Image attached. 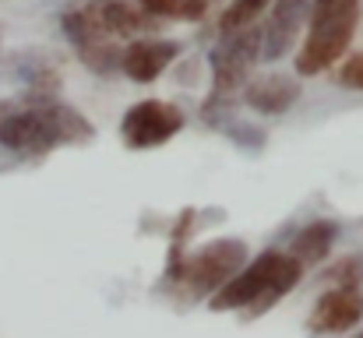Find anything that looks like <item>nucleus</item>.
I'll list each match as a JSON object with an SVG mask.
<instances>
[{
    "label": "nucleus",
    "instance_id": "4",
    "mask_svg": "<svg viewBox=\"0 0 363 338\" xmlns=\"http://www.w3.org/2000/svg\"><path fill=\"white\" fill-rule=\"evenodd\" d=\"M261 60V25H250L243 32L223 35L212 50V92L201 106L205 123L226 127L233 116V99L247 89V78L254 64Z\"/></svg>",
    "mask_w": 363,
    "mask_h": 338
},
{
    "label": "nucleus",
    "instance_id": "9",
    "mask_svg": "<svg viewBox=\"0 0 363 338\" xmlns=\"http://www.w3.org/2000/svg\"><path fill=\"white\" fill-rule=\"evenodd\" d=\"M363 321V293L360 289H325L311 307L307 328L314 335H346L360 328Z\"/></svg>",
    "mask_w": 363,
    "mask_h": 338
},
{
    "label": "nucleus",
    "instance_id": "16",
    "mask_svg": "<svg viewBox=\"0 0 363 338\" xmlns=\"http://www.w3.org/2000/svg\"><path fill=\"white\" fill-rule=\"evenodd\" d=\"M335 78H339V85H342V89H350V92H363V53L346 57V60L339 64Z\"/></svg>",
    "mask_w": 363,
    "mask_h": 338
},
{
    "label": "nucleus",
    "instance_id": "19",
    "mask_svg": "<svg viewBox=\"0 0 363 338\" xmlns=\"http://www.w3.org/2000/svg\"><path fill=\"white\" fill-rule=\"evenodd\" d=\"M357 338H363V332H360V335H357Z\"/></svg>",
    "mask_w": 363,
    "mask_h": 338
},
{
    "label": "nucleus",
    "instance_id": "17",
    "mask_svg": "<svg viewBox=\"0 0 363 338\" xmlns=\"http://www.w3.org/2000/svg\"><path fill=\"white\" fill-rule=\"evenodd\" d=\"M223 130H226V134H230V137H233L237 145H243V148H247V145H254V148H257V145H264V130H261V127H254V123H243V120H230V123H226Z\"/></svg>",
    "mask_w": 363,
    "mask_h": 338
},
{
    "label": "nucleus",
    "instance_id": "15",
    "mask_svg": "<svg viewBox=\"0 0 363 338\" xmlns=\"http://www.w3.org/2000/svg\"><path fill=\"white\" fill-rule=\"evenodd\" d=\"M325 282H332V289H360L363 286V257L350 254L342 261H335L325 271Z\"/></svg>",
    "mask_w": 363,
    "mask_h": 338
},
{
    "label": "nucleus",
    "instance_id": "6",
    "mask_svg": "<svg viewBox=\"0 0 363 338\" xmlns=\"http://www.w3.org/2000/svg\"><path fill=\"white\" fill-rule=\"evenodd\" d=\"M155 18H148L130 0H85L82 7L64 11L60 28L74 50H85L92 43H117L138 39V32H152Z\"/></svg>",
    "mask_w": 363,
    "mask_h": 338
},
{
    "label": "nucleus",
    "instance_id": "11",
    "mask_svg": "<svg viewBox=\"0 0 363 338\" xmlns=\"http://www.w3.org/2000/svg\"><path fill=\"white\" fill-rule=\"evenodd\" d=\"M243 103L254 113H264V116H282L296 106L300 99V85L286 74H261L254 81H247V89L240 92Z\"/></svg>",
    "mask_w": 363,
    "mask_h": 338
},
{
    "label": "nucleus",
    "instance_id": "13",
    "mask_svg": "<svg viewBox=\"0 0 363 338\" xmlns=\"http://www.w3.org/2000/svg\"><path fill=\"white\" fill-rule=\"evenodd\" d=\"M275 0H233L223 14H219V32L223 35H233V32H243L250 25H257V18L272 7Z\"/></svg>",
    "mask_w": 363,
    "mask_h": 338
},
{
    "label": "nucleus",
    "instance_id": "7",
    "mask_svg": "<svg viewBox=\"0 0 363 338\" xmlns=\"http://www.w3.org/2000/svg\"><path fill=\"white\" fill-rule=\"evenodd\" d=\"M187 116L180 106L166 103V99H141L121 120V137L130 152H148V148H162L166 141H173L184 130Z\"/></svg>",
    "mask_w": 363,
    "mask_h": 338
},
{
    "label": "nucleus",
    "instance_id": "14",
    "mask_svg": "<svg viewBox=\"0 0 363 338\" xmlns=\"http://www.w3.org/2000/svg\"><path fill=\"white\" fill-rule=\"evenodd\" d=\"M121 53L123 50L117 43H92V46L78 50L82 64H85L89 71H96V74H113V71H121Z\"/></svg>",
    "mask_w": 363,
    "mask_h": 338
},
{
    "label": "nucleus",
    "instance_id": "2",
    "mask_svg": "<svg viewBox=\"0 0 363 338\" xmlns=\"http://www.w3.org/2000/svg\"><path fill=\"white\" fill-rule=\"evenodd\" d=\"M303 268L282 254V250H264L257 254L250 264H243L240 271L208 300L212 310L226 314V310H247V317H261L268 307H275L282 296L293 293V286L300 282Z\"/></svg>",
    "mask_w": 363,
    "mask_h": 338
},
{
    "label": "nucleus",
    "instance_id": "12",
    "mask_svg": "<svg viewBox=\"0 0 363 338\" xmlns=\"http://www.w3.org/2000/svg\"><path fill=\"white\" fill-rule=\"evenodd\" d=\"M335 240H339V222L335 219H314L289 240V257L300 268H314L332 254Z\"/></svg>",
    "mask_w": 363,
    "mask_h": 338
},
{
    "label": "nucleus",
    "instance_id": "8",
    "mask_svg": "<svg viewBox=\"0 0 363 338\" xmlns=\"http://www.w3.org/2000/svg\"><path fill=\"white\" fill-rule=\"evenodd\" d=\"M311 7H314V0H275L272 4L268 21L261 25V57L264 60H282L296 46L303 21H311Z\"/></svg>",
    "mask_w": 363,
    "mask_h": 338
},
{
    "label": "nucleus",
    "instance_id": "18",
    "mask_svg": "<svg viewBox=\"0 0 363 338\" xmlns=\"http://www.w3.org/2000/svg\"><path fill=\"white\" fill-rule=\"evenodd\" d=\"M184 4L187 0H138V7L148 14V18H177L180 21V14H184Z\"/></svg>",
    "mask_w": 363,
    "mask_h": 338
},
{
    "label": "nucleus",
    "instance_id": "3",
    "mask_svg": "<svg viewBox=\"0 0 363 338\" xmlns=\"http://www.w3.org/2000/svg\"><path fill=\"white\" fill-rule=\"evenodd\" d=\"M363 14V0H314L311 25L303 35V46L296 53V74L318 78L339 60H346V50L357 35Z\"/></svg>",
    "mask_w": 363,
    "mask_h": 338
},
{
    "label": "nucleus",
    "instance_id": "1",
    "mask_svg": "<svg viewBox=\"0 0 363 338\" xmlns=\"http://www.w3.org/2000/svg\"><path fill=\"white\" fill-rule=\"evenodd\" d=\"M92 137V120L60 99H0V148L14 155L35 159L64 145H89Z\"/></svg>",
    "mask_w": 363,
    "mask_h": 338
},
{
    "label": "nucleus",
    "instance_id": "10",
    "mask_svg": "<svg viewBox=\"0 0 363 338\" xmlns=\"http://www.w3.org/2000/svg\"><path fill=\"white\" fill-rule=\"evenodd\" d=\"M180 57V43L177 39H152V35H138L123 46L121 53V71L130 81H155L173 60Z\"/></svg>",
    "mask_w": 363,
    "mask_h": 338
},
{
    "label": "nucleus",
    "instance_id": "5",
    "mask_svg": "<svg viewBox=\"0 0 363 338\" xmlns=\"http://www.w3.org/2000/svg\"><path fill=\"white\" fill-rule=\"evenodd\" d=\"M243 264H247V243L237 236H219L187 254L173 271H166V282L184 300H212Z\"/></svg>",
    "mask_w": 363,
    "mask_h": 338
}]
</instances>
